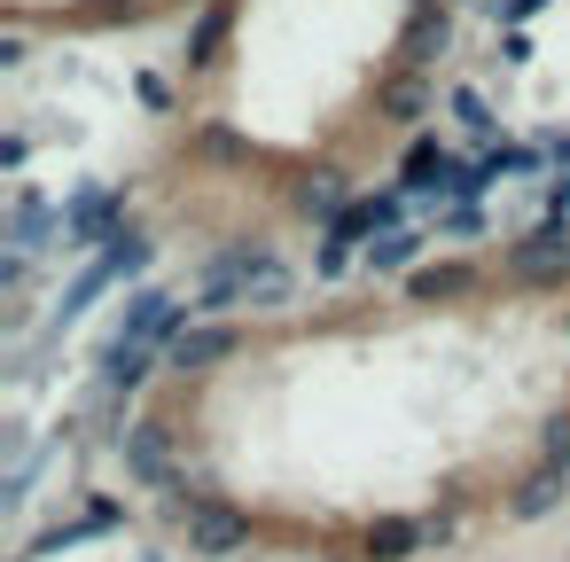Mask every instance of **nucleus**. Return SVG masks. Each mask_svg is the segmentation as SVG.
I'll return each instance as SVG.
<instances>
[{
    "instance_id": "15",
    "label": "nucleus",
    "mask_w": 570,
    "mask_h": 562,
    "mask_svg": "<svg viewBox=\"0 0 570 562\" xmlns=\"http://www.w3.org/2000/svg\"><path fill=\"white\" fill-rule=\"evenodd\" d=\"M539 9H547V0H492L500 24H523V17H539Z\"/></svg>"
},
{
    "instance_id": "10",
    "label": "nucleus",
    "mask_w": 570,
    "mask_h": 562,
    "mask_svg": "<svg viewBox=\"0 0 570 562\" xmlns=\"http://www.w3.org/2000/svg\"><path fill=\"white\" fill-rule=\"evenodd\" d=\"M414 250H422V235H383V243L367 250V266H375V274H414Z\"/></svg>"
},
{
    "instance_id": "11",
    "label": "nucleus",
    "mask_w": 570,
    "mask_h": 562,
    "mask_svg": "<svg viewBox=\"0 0 570 562\" xmlns=\"http://www.w3.org/2000/svg\"><path fill=\"white\" fill-rule=\"evenodd\" d=\"M445 110H453L469 134H492V126H500V118H492V102H484L476 87H453V95H445Z\"/></svg>"
},
{
    "instance_id": "5",
    "label": "nucleus",
    "mask_w": 570,
    "mask_h": 562,
    "mask_svg": "<svg viewBox=\"0 0 570 562\" xmlns=\"http://www.w3.org/2000/svg\"><path fill=\"white\" fill-rule=\"evenodd\" d=\"M289 211H297V219H321V227H336V219L352 211V204H344V172H336V165H313V172L289 188Z\"/></svg>"
},
{
    "instance_id": "4",
    "label": "nucleus",
    "mask_w": 570,
    "mask_h": 562,
    "mask_svg": "<svg viewBox=\"0 0 570 562\" xmlns=\"http://www.w3.org/2000/svg\"><path fill=\"white\" fill-rule=\"evenodd\" d=\"M476 289H484V274L461 266V258H445V266H414V274H406V297H422V305H469Z\"/></svg>"
},
{
    "instance_id": "7",
    "label": "nucleus",
    "mask_w": 570,
    "mask_h": 562,
    "mask_svg": "<svg viewBox=\"0 0 570 562\" xmlns=\"http://www.w3.org/2000/svg\"><path fill=\"white\" fill-rule=\"evenodd\" d=\"M118 211H126V196H118V188H87V196L63 211V235H71V250H87V243H95V235H102Z\"/></svg>"
},
{
    "instance_id": "6",
    "label": "nucleus",
    "mask_w": 570,
    "mask_h": 562,
    "mask_svg": "<svg viewBox=\"0 0 570 562\" xmlns=\"http://www.w3.org/2000/svg\"><path fill=\"white\" fill-rule=\"evenodd\" d=\"M430 102H438V95H430V71H391V79L375 87V110H383L391 126H422Z\"/></svg>"
},
{
    "instance_id": "8",
    "label": "nucleus",
    "mask_w": 570,
    "mask_h": 562,
    "mask_svg": "<svg viewBox=\"0 0 570 562\" xmlns=\"http://www.w3.org/2000/svg\"><path fill=\"white\" fill-rule=\"evenodd\" d=\"M391 219H399V188H383V196H360V204H352V211L328 227V243H344V250H352L360 235H375V227H391Z\"/></svg>"
},
{
    "instance_id": "2",
    "label": "nucleus",
    "mask_w": 570,
    "mask_h": 562,
    "mask_svg": "<svg viewBox=\"0 0 570 562\" xmlns=\"http://www.w3.org/2000/svg\"><path fill=\"white\" fill-rule=\"evenodd\" d=\"M399 188H414V196H438V188H445V196H476L484 180H476L469 165H453V149H445L438 134H414V141H406V165H399Z\"/></svg>"
},
{
    "instance_id": "13",
    "label": "nucleus",
    "mask_w": 570,
    "mask_h": 562,
    "mask_svg": "<svg viewBox=\"0 0 570 562\" xmlns=\"http://www.w3.org/2000/svg\"><path fill=\"white\" fill-rule=\"evenodd\" d=\"M204 157H219V165H243V157H250V141H243L235 126H204Z\"/></svg>"
},
{
    "instance_id": "3",
    "label": "nucleus",
    "mask_w": 570,
    "mask_h": 562,
    "mask_svg": "<svg viewBox=\"0 0 570 562\" xmlns=\"http://www.w3.org/2000/svg\"><path fill=\"white\" fill-rule=\"evenodd\" d=\"M445 48H453V9L445 0H414V17L399 32V71H430Z\"/></svg>"
},
{
    "instance_id": "14",
    "label": "nucleus",
    "mask_w": 570,
    "mask_h": 562,
    "mask_svg": "<svg viewBox=\"0 0 570 562\" xmlns=\"http://www.w3.org/2000/svg\"><path fill=\"white\" fill-rule=\"evenodd\" d=\"M134 87H141V102H149V110H173V87H165V79H157V71H141V79H134Z\"/></svg>"
},
{
    "instance_id": "9",
    "label": "nucleus",
    "mask_w": 570,
    "mask_h": 562,
    "mask_svg": "<svg viewBox=\"0 0 570 562\" xmlns=\"http://www.w3.org/2000/svg\"><path fill=\"white\" fill-rule=\"evenodd\" d=\"M219 48H227V9H204V17H196V32H188V71H212V63H219Z\"/></svg>"
},
{
    "instance_id": "12",
    "label": "nucleus",
    "mask_w": 570,
    "mask_h": 562,
    "mask_svg": "<svg viewBox=\"0 0 570 562\" xmlns=\"http://www.w3.org/2000/svg\"><path fill=\"white\" fill-rule=\"evenodd\" d=\"M40 227H48V204L24 188V196H17V250H40Z\"/></svg>"
},
{
    "instance_id": "1",
    "label": "nucleus",
    "mask_w": 570,
    "mask_h": 562,
    "mask_svg": "<svg viewBox=\"0 0 570 562\" xmlns=\"http://www.w3.org/2000/svg\"><path fill=\"white\" fill-rule=\"evenodd\" d=\"M500 274H508V282H523V289H547V297H562V289H570V227H562V219L531 227L523 243H508Z\"/></svg>"
}]
</instances>
